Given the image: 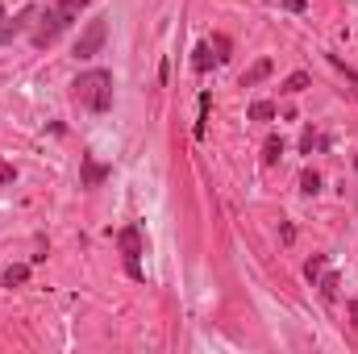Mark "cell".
<instances>
[{
  "label": "cell",
  "mask_w": 358,
  "mask_h": 354,
  "mask_svg": "<svg viewBox=\"0 0 358 354\" xmlns=\"http://www.w3.org/2000/svg\"><path fill=\"white\" fill-rule=\"evenodd\" d=\"M213 46H217V63H225V59H229V38H221V34H217V38H213Z\"/></svg>",
  "instance_id": "16"
},
{
  "label": "cell",
  "mask_w": 358,
  "mask_h": 354,
  "mask_svg": "<svg viewBox=\"0 0 358 354\" xmlns=\"http://www.w3.org/2000/svg\"><path fill=\"white\" fill-rule=\"evenodd\" d=\"M321 271H325V255H313V259L304 263V275H308V279H317Z\"/></svg>",
  "instance_id": "14"
},
{
  "label": "cell",
  "mask_w": 358,
  "mask_h": 354,
  "mask_svg": "<svg viewBox=\"0 0 358 354\" xmlns=\"http://www.w3.org/2000/svg\"><path fill=\"white\" fill-rule=\"evenodd\" d=\"M213 63H217V55H213V46H208V42H204V46H196V59H192V67H196V71H208Z\"/></svg>",
  "instance_id": "7"
},
{
  "label": "cell",
  "mask_w": 358,
  "mask_h": 354,
  "mask_svg": "<svg viewBox=\"0 0 358 354\" xmlns=\"http://www.w3.org/2000/svg\"><path fill=\"white\" fill-rule=\"evenodd\" d=\"M204 117H208V96H200V121H196V138H204Z\"/></svg>",
  "instance_id": "17"
},
{
  "label": "cell",
  "mask_w": 358,
  "mask_h": 354,
  "mask_svg": "<svg viewBox=\"0 0 358 354\" xmlns=\"http://www.w3.org/2000/svg\"><path fill=\"white\" fill-rule=\"evenodd\" d=\"M104 38H108L104 17H92L88 25H84V34H80V42H76V59H92V55H100Z\"/></svg>",
  "instance_id": "4"
},
{
  "label": "cell",
  "mask_w": 358,
  "mask_h": 354,
  "mask_svg": "<svg viewBox=\"0 0 358 354\" xmlns=\"http://www.w3.org/2000/svg\"><path fill=\"white\" fill-rule=\"evenodd\" d=\"M279 155H283V138H267V146H263V163H279Z\"/></svg>",
  "instance_id": "10"
},
{
  "label": "cell",
  "mask_w": 358,
  "mask_h": 354,
  "mask_svg": "<svg viewBox=\"0 0 358 354\" xmlns=\"http://www.w3.org/2000/svg\"><path fill=\"white\" fill-rule=\"evenodd\" d=\"M279 4H283V8H287V13H304V8H308V4H304V0H279Z\"/></svg>",
  "instance_id": "19"
},
{
  "label": "cell",
  "mask_w": 358,
  "mask_h": 354,
  "mask_svg": "<svg viewBox=\"0 0 358 354\" xmlns=\"http://www.w3.org/2000/svg\"><path fill=\"white\" fill-rule=\"evenodd\" d=\"M313 146H317V134H313V129H304V134H300V150H304V155H313Z\"/></svg>",
  "instance_id": "18"
},
{
  "label": "cell",
  "mask_w": 358,
  "mask_h": 354,
  "mask_svg": "<svg viewBox=\"0 0 358 354\" xmlns=\"http://www.w3.org/2000/svg\"><path fill=\"white\" fill-rule=\"evenodd\" d=\"M71 88H76V100H80L88 113H108V108H113V71H104V67L84 71Z\"/></svg>",
  "instance_id": "1"
},
{
  "label": "cell",
  "mask_w": 358,
  "mask_h": 354,
  "mask_svg": "<svg viewBox=\"0 0 358 354\" xmlns=\"http://www.w3.org/2000/svg\"><path fill=\"white\" fill-rule=\"evenodd\" d=\"M0 21H4V8H0Z\"/></svg>",
  "instance_id": "22"
},
{
  "label": "cell",
  "mask_w": 358,
  "mask_h": 354,
  "mask_svg": "<svg viewBox=\"0 0 358 354\" xmlns=\"http://www.w3.org/2000/svg\"><path fill=\"white\" fill-rule=\"evenodd\" d=\"M25 279H29V267L21 263V267H8V271H4V288H13V283H25Z\"/></svg>",
  "instance_id": "13"
},
{
  "label": "cell",
  "mask_w": 358,
  "mask_h": 354,
  "mask_svg": "<svg viewBox=\"0 0 358 354\" xmlns=\"http://www.w3.org/2000/svg\"><path fill=\"white\" fill-rule=\"evenodd\" d=\"M34 17H38V8H25V13H21V17H17V21H13V25H4V38H8V42H13V34H17V29H25V25H29V21H34Z\"/></svg>",
  "instance_id": "9"
},
{
  "label": "cell",
  "mask_w": 358,
  "mask_h": 354,
  "mask_svg": "<svg viewBox=\"0 0 358 354\" xmlns=\"http://www.w3.org/2000/svg\"><path fill=\"white\" fill-rule=\"evenodd\" d=\"M84 4H88V0H55V8H46V17H42L38 29H34V46H50V42L80 17Z\"/></svg>",
  "instance_id": "2"
},
{
  "label": "cell",
  "mask_w": 358,
  "mask_h": 354,
  "mask_svg": "<svg viewBox=\"0 0 358 354\" xmlns=\"http://www.w3.org/2000/svg\"><path fill=\"white\" fill-rule=\"evenodd\" d=\"M250 117H255V121H271V117H275V104H271V100H255V104H250Z\"/></svg>",
  "instance_id": "11"
},
{
  "label": "cell",
  "mask_w": 358,
  "mask_h": 354,
  "mask_svg": "<svg viewBox=\"0 0 358 354\" xmlns=\"http://www.w3.org/2000/svg\"><path fill=\"white\" fill-rule=\"evenodd\" d=\"M355 167H358V159H355Z\"/></svg>",
  "instance_id": "23"
},
{
  "label": "cell",
  "mask_w": 358,
  "mask_h": 354,
  "mask_svg": "<svg viewBox=\"0 0 358 354\" xmlns=\"http://www.w3.org/2000/svg\"><path fill=\"white\" fill-rule=\"evenodd\" d=\"M8 179H13V167H8V163L0 159V183H8Z\"/></svg>",
  "instance_id": "20"
},
{
  "label": "cell",
  "mask_w": 358,
  "mask_h": 354,
  "mask_svg": "<svg viewBox=\"0 0 358 354\" xmlns=\"http://www.w3.org/2000/svg\"><path fill=\"white\" fill-rule=\"evenodd\" d=\"M300 192H304V196H317V192H321V176H317V171H304V176H300Z\"/></svg>",
  "instance_id": "12"
},
{
  "label": "cell",
  "mask_w": 358,
  "mask_h": 354,
  "mask_svg": "<svg viewBox=\"0 0 358 354\" xmlns=\"http://www.w3.org/2000/svg\"><path fill=\"white\" fill-rule=\"evenodd\" d=\"M321 296H325V300L338 296V275H325V279H321Z\"/></svg>",
  "instance_id": "15"
},
{
  "label": "cell",
  "mask_w": 358,
  "mask_h": 354,
  "mask_svg": "<svg viewBox=\"0 0 358 354\" xmlns=\"http://www.w3.org/2000/svg\"><path fill=\"white\" fill-rule=\"evenodd\" d=\"M267 76H271V59H259V63H255V67L242 76V88H255V84H263Z\"/></svg>",
  "instance_id": "6"
},
{
  "label": "cell",
  "mask_w": 358,
  "mask_h": 354,
  "mask_svg": "<svg viewBox=\"0 0 358 354\" xmlns=\"http://www.w3.org/2000/svg\"><path fill=\"white\" fill-rule=\"evenodd\" d=\"M350 317H355V325H358V300H355V304H350Z\"/></svg>",
  "instance_id": "21"
},
{
  "label": "cell",
  "mask_w": 358,
  "mask_h": 354,
  "mask_svg": "<svg viewBox=\"0 0 358 354\" xmlns=\"http://www.w3.org/2000/svg\"><path fill=\"white\" fill-rule=\"evenodd\" d=\"M304 88H308V76H304V71H292V76L283 80V92H287V96H296V92H304Z\"/></svg>",
  "instance_id": "8"
},
{
  "label": "cell",
  "mask_w": 358,
  "mask_h": 354,
  "mask_svg": "<svg viewBox=\"0 0 358 354\" xmlns=\"http://www.w3.org/2000/svg\"><path fill=\"white\" fill-rule=\"evenodd\" d=\"M113 176V167H104V163H96V159H84V171H80V187H96V183H104V179Z\"/></svg>",
  "instance_id": "5"
},
{
  "label": "cell",
  "mask_w": 358,
  "mask_h": 354,
  "mask_svg": "<svg viewBox=\"0 0 358 354\" xmlns=\"http://www.w3.org/2000/svg\"><path fill=\"white\" fill-rule=\"evenodd\" d=\"M117 246H121V255H125L129 279H146V271H142V229H138V225H125V229L117 234Z\"/></svg>",
  "instance_id": "3"
}]
</instances>
